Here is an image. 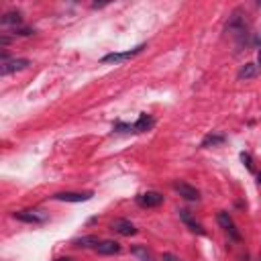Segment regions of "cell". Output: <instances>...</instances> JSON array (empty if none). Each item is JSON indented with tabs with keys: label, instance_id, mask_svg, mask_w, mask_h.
Returning a JSON list of instances; mask_svg holds the SVG:
<instances>
[{
	"label": "cell",
	"instance_id": "8",
	"mask_svg": "<svg viewBox=\"0 0 261 261\" xmlns=\"http://www.w3.org/2000/svg\"><path fill=\"white\" fill-rule=\"evenodd\" d=\"M217 221H219V225H221V227L231 235V239L241 241V235L237 233V227H235V223H233V219H231V215H229V213L221 211V213H219V217H217Z\"/></svg>",
	"mask_w": 261,
	"mask_h": 261
},
{
	"label": "cell",
	"instance_id": "14",
	"mask_svg": "<svg viewBox=\"0 0 261 261\" xmlns=\"http://www.w3.org/2000/svg\"><path fill=\"white\" fill-rule=\"evenodd\" d=\"M131 253H133L139 261H155V257L151 255V251H147V247H143V245H135V247L131 249Z\"/></svg>",
	"mask_w": 261,
	"mask_h": 261
},
{
	"label": "cell",
	"instance_id": "22",
	"mask_svg": "<svg viewBox=\"0 0 261 261\" xmlns=\"http://www.w3.org/2000/svg\"><path fill=\"white\" fill-rule=\"evenodd\" d=\"M257 62H259V68H261V51H259V58H257Z\"/></svg>",
	"mask_w": 261,
	"mask_h": 261
},
{
	"label": "cell",
	"instance_id": "1",
	"mask_svg": "<svg viewBox=\"0 0 261 261\" xmlns=\"http://www.w3.org/2000/svg\"><path fill=\"white\" fill-rule=\"evenodd\" d=\"M145 47H147V45L143 43V45H139V47H135V49L121 51V54H109V56H104L100 62H102V64H123V62H127V60H133L135 56H139Z\"/></svg>",
	"mask_w": 261,
	"mask_h": 261
},
{
	"label": "cell",
	"instance_id": "21",
	"mask_svg": "<svg viewBox=\"0 0 261 261\" xmlns=\"http://www.w3.org/2000/svg\"><path fill=\"white\" fill-rule=\"evenodd\" d=\"M56 261H72V259H70V257H58Z\"/></svg>",
	"mask_w": 261,
	"mask_h": 261
},
{
	"label": "cell",
	"instance_id": "16",
	"mask_svg": "<svg viewBox=\"0 0 261 261\" xmlns=\"http://www.w3.org/2000/svg\"><path fill=\"white\" fill-rule=\"evenodd\" d=\"M0 23H3L5 27L7 25H15V29H17V25L23 23V17H21V13H7L3 19H0Z\"/></svg>",
	"mask_w": 261,
	"mask_h": 261
},
{
	"label": "cell",
	"instance_id": "17",
	"mask_svg": "<svg viewBox=\"0 0 261 261\" xmlns=\"http://www.w3.org/2000/svg\"><path fill=\"white\" fill-rule=\"evenodd\" d=\"M115 131H117V133H131V131H133V125H125V123H117V125H115Z\"/></svg>",
	"mask_w": 261,
	"mask_h": 261
},
{
	"label": "cell",
	"instance_id": "18",
	"mask_svg": "<svg viewBox=\"0 0 261 261\" xmlns=\"http://www.w3.org/2000/svg\"><path fill=\"white\" fill-rule=\"evenodd\" d=\"M241 162L247 166V170H253V160H251L249 153H241Z\"/></svg>",
	"mask_w": 261,
	"mask_h": 261
},
{
	"label": "cell",
	"instance_id": "13",
	"mask_svg": "<svg viewBox=\"0 0 261 261\" xmlns=\"http://www.w3.org/2000/svg\"><path fill=\"white\" fill-rule=\"evenodd\" d=\"M257 74H259V66H255V64H245V66L239 70L237 78H239V80H251V78H257Z\"/></svg>",
	"mask_w": 261,
	"mask_h": 261
},
{
	"label": "cell",
	"instance_id": "12",
	"mask_svg": "<svg viewBox=\"0 0 261 261\" xmlns=\"http://www.w3.org/2000/svg\"><path fill=\"white\" fill-rule=\"evenodd\" d=\"M153 125H155V121H153L149 115H141V117L137 119V123L133 125V131H135V133H145V131H149Z\"/></svg>",
	"mask_w": 261,
	"mask_h": 261
},
{
	"label": "cell",
	"instance_id": "20",
	"mask_svg": "<svg viewBox=\"0 0 261 261\" xmlns=\"http://www.w3.org/2000/svg\"><path fill=\"white\" fill-rule=\"evenodd\" d=\"M164 261H184V259H180V257L174 255V253H164Z\"/></svg>",
	"mask_w": 261,
	"mask_h": 261
},
{
	"label": "cell",
	"instance_id": "23",
	"mask_svg": "<svg viewBox=\"0 0 261 261\" xmlns=\"http://www.w3.org/2000/svg\"><path fill=\"white\" fill-rule=\"evenodd\" d=\"M257 182H259V186H261V172H259V176H257Z\"/></svg>",
	"mask_w": 261,
	"mask_h": 261
},
{
	"label": "cell",
	"instance_id": "6",
	"mask_svg": "<svg viewBox=\"0 0 261 261\" xmlns=\"http://www.w3.org/2000/svg\"><path fill=\"white\" fill-rule=\"evenodd\" d=\"M174 190H176L182 198H186V200H190V202H198V200H200V192H198L194 186L186 184V182H174Z\"/></svg>",
	"mask_w": 261,
	"mask_h": 261
},
{
	"label": "cell",
	"instance_id": "3",
	"mask_svg": "<svg viewBox=\"0 0 261 261\" xmlns=\"http://www.w3.org/2000/svg\"><path fill=\"white\" fill-rule=\"evenodd\" d=\"M137 204H139L141 208H155V206L164 204V196H162L160 192L149 190V192H143V194L137 196Z\"/></svg>",
	"mask_w": 261,
	"mask_h": 261
},
{
	"label": "cell",
	"instance_id": "15",
	"mask_svg": "<svg viewBox=\"0 0 261 261\" xmlns=\"http://www.w3.org/2000/svg\"><path fill=\"white\" fill-rule=\"evenodd\" d=\"M225 143V135H206L202 139V147H217V145H223Z\"/></svg>",
	"mask_w": 261,
	"mask_h": 261
},
{
	"label": "cell",
	"instance_id": "5",
	"mask_svg": "<svg viewBox=\"0 0 261 261\" xmlns=\"http://www.w3.org/2000/svg\"><path fill=\"white\" fill-rule=\"evenodd\" d=\"M92 192H58V194H54V198L56 200H60V202H88V200H92Z\"/></svg>",
	"mask_w": 261,
	"mask_h": 261
},
{
	"label": "cell",
	"instance_id": "4",
	"mask_svg": "<svg viewBox=\"0 0 261 261\" xmlns=\"http://www.w3.org/2000/svg\"><path fill=\"white\" fill-rule=\"evenodd\" d=\"M29 66H31V62H29V60H25V58L9 60V62H3V68H0V74H3V76H9V74L21 72V70H27Z\"/></svg>",
	"mask_w": 261,
	"mask_h": 261
},
{
	"label": "cell",
	"instance_id": "19",
	"mask_svg": "<svg viewBox=\"0 0 261 261\" xmlns=\"http://www.w3.org/2000/svg\"><path fill=\"white\" fill-rule=\"evenodd\" d=\"M35 31L33 29H15V35H21V37H27V35H33Z\"/></svg>",
	"mask_w": 261,
	"mask_h": 261
},
{
	"label": "cell",
	"instance_id": "10",
	"mask_svg": "<svg viewBox=\"0 0 261 261\" xmlns=\"http://www.w3.org/2000/svg\"><path fill=\"white\" fill-rule=\"evenodd\" d=\"M94 251H96L98 255H117V253H121V245H119L117 241L107 239V241H100Z\"/></svg>",
	"mask_w": 261,
	"mask_h": 261
},
{
	"label": "cell",
	"instance_id": "9",
	"mask_svg": "<svg viewBox=\"0 0 261 261\" xmlns=\"http://www.w3.org/2000/svg\"><path fill=\"white\" fill-rule=\"evenodd\" d=\"M178 215H180V219H182V223L192 231V233H196V235H206V231L202 229V225L198 223V221H194V217L190 215V211H178Z\"/></svg>",
	"mask_w": 261,
	"mask_h": 261
},
{
	"label": "cell",
	"instance_id": "2",
	"mask_svg": "<svg viewBox=\"0 0 261 261\" xmlns=\"http://www.w3.org/2000/svg\"><path fill=\"white\" fill-rule=\"evenodd\" d=\"M13 217L21 223H31V225H43L47 221V215L43 211H17Z\"/></svg>",
	"mask_w": 261,
	"mask_h": 261
},
{
	"label": "cell",
	"instance_id": "11",
	"mask_svg": "<svg viewBox=\"0 0 261 261\" xmlns=\"http://www.w3.org/2000/svg\"><path fill=\"white\" fill-rule=\"evenodd\" d=\"M98 243H100V239L96 235H86V237L76 239L74 241V247H78V249H96Z\"/></svg>",
	"mask_w": 261,
	"mask_h": 261
},
{
	"label": "cell",
	"instance_id": "7",
	"mask_svg": "<svg viewBox=\"0 0 261 261\" xmlns=\"http://www.w3.org/2000/svg\"><path fill=\"white\" fill-rule=\"evenodd\" d=\"M111 229H113L115 233L123 235V237H133V235H137L135 225H133L131 221H127V219H115V221L111 223Z\"/></svg>",
	"mask_w": 261,
	"mask_h": 261
}]
</instances>
